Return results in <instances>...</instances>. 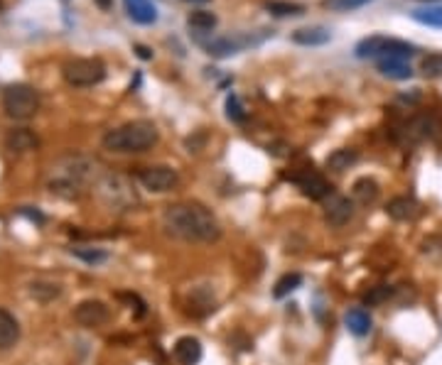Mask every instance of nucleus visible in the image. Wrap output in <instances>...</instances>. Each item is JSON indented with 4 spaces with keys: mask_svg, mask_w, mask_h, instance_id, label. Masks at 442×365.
I'll list each match as a JSON object with an SVG mask.
<instances>
[{
    "mask_svg": "<svg viewBox=\"0 0 442 365\" xmlns=\"http://www.w3.org/2000/svg\"><path fill=\"white\" fill-rule=\"evenodd\" d=\"M168 233L192 243H212L221 236V228L209 208L202 203H175L163 216Z\"/></svg>",
    "mask_w": 442,
    "mask_h": 365,
    "instance_id": "nucleus-1",
    "label": "nucleus"
},
{
    "mask_svg": "<svg viewBox=\"0 0 442 365\" xmlns=\"http://www.w3.org/2000/svg\"><path fill=\"white\" fill-rule=\"evenodd\" d=\"M96 162L86 157H64L57 164H52V174H49V191L59 194V196L74 199L79 196L81 189L96 176Z\"/></svg>",
    "mask_w": 442,
    "mask_h": 365,
    "instance_id": "nucleus-2",
    "label": "nucleus"
},
{
    "mask_svg": "<svg viewBox=\"0 0 442 365\" xmlns=\"http://www.w3.org/2000/svg\"><path fill=\"white\" fill-rule=\"evenodd\" d=\"M160 132L150 120H133L120 128H113L103 135L101 145L108 152L118 154H130V152H145L158 142Z\"/></svg>",
    "mask_w": 442,
    "mask_h": 365,
    "instance_id": "nucleus-3",
    "label": "nucleus"
},
{
    "mask_svg": "<svg viewBox=\"0 0 442 365\" xmlns=\"http://www.w3.org/2000/svg\"><path fill=\"white\" fill-rule=\"evenodd\" d=\"M418 49L413 44L394 40V37H384V35H371L364 37L361 42L354 47V54L359 59H411Z\"/></svg>",
    "mask_w": 442,
    "mask_h": 365,
    "instance_id": "nucleus-4",
    "label": "nucleus"
},
{
    "mask_svg": "<svg viewBox=\"0 0 442 365\" xmlns=\"http://www.w3.org/2000/svg\"><path fill=\"white\" fill-rule=\"evenodd\" d=\"M96 191L101 196V201L113 211H130L133 206H138V194L133 189V184L120 174H103L96 181Z\"/></svg>",
    "mask_w": 442,
    "mask_h": 365,
    "instance_id": "nucleus-5",
    "label": "nucleus"
},
{
    "mask_svg": "<svg viewBox=\"0 0 442 365\" xmlns=\"http://www.w3.org/2000/svg\"><path fill=\"white\" fill-rule=\"evenodd\" d=\"M3 110L13 120H30L40 110V93L27 84H13L3 91Z\"/></svg>",
    "mask_w": 442,
    "mask_h": 365,
    "instance_id": "nucleus-6",
    "label": "nucleus"
},
{
    "mask_svg": "<svg viewBox=\"0 0 442 365\" xmlns=\"http://www.w3.org/2000/svg\"><path fill=\"white\" fill-rule=\"evenodd\" d=\"M62 76L69 86L88 88L106 79V66H103L101 59H69L62 66Z\"/></svg>",
    "mask_w": 442,
    "mask_h": 365,
    "instance_id": "nucleus-7",
    "label": "nucleus"
},
{
    "mask_svg": "<svg viewBox=\"0 0 442 365\" xmlns=\"http://www.w3.org/2000/svg\"><path fill=\"white\" fill-rule=\"evenodd\" d=\"M138 179H140V184L145 186L148 191H155V194L173 191L175 186L180 184V174H177V169L168 167V164H153V167L140 169Z\"/></svg>",
    "mask_w": 442,
    "mask_h": 365,
    "instance_id": "nucleus-8",
    "label": "nucleus"
},
{
    "mask_svg": "<svg viewBox=\"0 0 442 365\" xmlns=\"http://www.w3.org/2000/svg\"><path fill=\"white\" fill-rule=\"evenodd\" d=\"M263 40H256L251 35H229V37H217V40L204 42V49H207L209 57H231V54H239L246 47H253V44H261Z\"/></svg>",
    "mask_w": 442,
    "mask_h": 365,
    "instance_id": "nucleus-9",
    "label": "nucleus"
},
{
    "mask_svg": "<svg viewBox=\"0 0 442 365\" xmlns=\"http://www.w3.org/2000/svg\"><path fill=\"white\" fill-rule=\"evenodd\" d=\"M74 319L86 329H98L110 319V309L101 300H84L74 309Z\"/></svg>",
    "mask_w": 442,
    "mask_h": 365,
    "instance_id": "nucleus-10",
    "label": "nucleus"
},
{
    "mask_svg": "<svg viewBox=\"0 0 442 365\" xmlns=\"http://www.w3.org/2000/svg\"><path fill=\"white\" fill-rule=\"evenodd\" d=\"M354 218V201L349 196H339V194H332L324 203V221L332 228H341Z\"/></svg>",
    "mask_w": 442,
    "mask_h": 365,
    "instance_id": "nucleus-11",
    "label": "nucleus"
},
{
    "mask_svg": "<svg viewBox=\"0 0 442 365\" xmlns=\"http://www.w3.org/2000/svg\"><path fill=\"white\" fill-rule=\"evenodd\" d=\"M292 181L297 184V189L305 194L307 199H312V201H322V199L332 196V184L324 176L314 174V172H305L300 176H292Z\"/></svg>",
    "mask_w": 442,
    "mask_h": 365,
    "instance_id": "nucleus-12",
    "label": "nucleus"
},
{
    "mask_svg": "<svg viewBox=\"0 0 442 365\" xmlns=\"http://www.w3.org/2000/svg\"><path fill=\"white\" fill-rule=\"evenodd\" d=\"M5 147L15 154L30 152V150H37V147H40V137H37L30 128H15L5 135Z\"/></svg>",
    "mask_w": 442,
    "mask_h": 365,
    "instance_id": "nucleus-13",
    "label": "nucleus"
},
{
    "mask_svg": "<svg viewBox=\"0 0 442 365\" xmlns=\"http://www.w3.org/2000/svg\"><path fill=\"white\" fill-rule=\"evenodd\" d=\"M386 213L394 221H413L420 213V203L413 196H396L386 203Z\"/></svg>",
    "mask_w": 442,
    "mask_h": 365,
    "instance_id": "nucleus-14",
    "label": "nucleus"
},
{
    "mask_svg": "<svg viewBox=\"0 0 442 365\" xmlns=\"http://www.w3.org/2000/svg\"><path fill=\"white\" fill-rule=\"evenodd\" d=\"M175 358L180 365H197L202 358V344L195 336H182L175 344Z\"/></svg>",
    "mask_w": 442,
    "mask_h": 365,
    "instance_id": "nucleus-15",
    "label": "nucleus"
},
{
    "mask_svg": "<svg viewBox=\"0 0 442 365\" xmlns=\"http://www.w3.org/2000/svg\"><path fill=\"white\" fill-rule=\"evenodd\" d=\"M20 341V324L10 312L0 309V351H8Z\"/></svg>",
    "mask_w": 442,
    "mask_h": 365,
    "instance_id": "nucleus-16",
    "label": "nucleus"
},
{
    "mask_svg": "<svg viewBox=\"0 0 442 365\" xmlns=\"http://www.w3.org/2000/svg\"><path fill=\"white\" fill-rule=\"evenodd\" d=\"M290 40L300 44V47H322L332 40V35L324 27H300V30L292 32Z\"/></svg>",
    "mask_w": 442,
    "mask_h": 365,
    "instance_id": "nucleus-17",
    "label": "nucleus"
},
{
    "mask_svg": "<svg viewBox=\"0 0 442 365\" xmlns=\"http://www.w3.org/2000/svg\"><path fill=\"white\" fill-rule=\"evenodd\" d=\"M123 3H125V13L138 25H153V22H158V10H155L150 0H123Z\"/></svg>",
    "mask_w": 442,
    "mask_h": 365,
    "instance_id": "nucleus-18",
    "label": "nucleus"
},
{
    "mask_svg": "<svg viewBox=\"0 0 442 365\" xmlns=\"http://www.w3.org/2000/svg\"><path fill=\"white\" fill-rule=\"evenodd\" d=\"M376 69H379L381 76H386V79H396V81H406L413 76V69L406 59H379Z\"/></svg>",
    "mask_w": 442,
    "mask_h": 365,
    "instance_id": "nucleus-19",
    "label": "nucleus"
},
{
    "mask_svg": "<svg viewBox=\"0 0 442 365\" xmlns=\"http://www.w3.org/2000/svg\"><path fill=\"white\" fill-rule=\"evenodd\" d=\"M351 196L356 203L369 206V203H374L376 199H379V184H376V179H371V176H361V179L354 181Z\"/></svg>",
    "mask_w": 442,
    "mask_h": 365,
    "instance_id": "nucleus-20",
    "label": "nucleus"
},
{
    "mask_svg": "<svg viewBox=\"0 0 442 365\" xmlns=\"http://www.w3.org/2000/svg\"><path fill=\"white\" fill-rule=\"evenodd\" d=\"M356 162H359V152L354 147H341V150L332 152L324 164H327L329 172H344V169H349Z\"/></svg>",
    "mask_w": 442,
    "mask_h": 365,
    "instance_id": "nucleus-21",
    "label": "nucleus"
},
{
    "mask_svg": "<svg viewBox=\"0 0 442 365\" xmlns=\"http://www.w3.org/2000/svg\"><path fill=\"white\" fill-rule=\"evenodd\" d=\"M433 130H435V123L430 118H416V120H411V123L406 125L403 135H406L408 142H423V140H428V137L433 135Z\"/></svg>",
    "mask_w": 442,
    "mask_h": 365,
    "instance_id": "nucleus-22",
    "label": "nucleus"
},
{
    "mask_svg": "<svg viewBox=\"0 0 442 365\" xmlns=\"http://www.w3.org/2000/svg\"><path fill=\"white\" fill-rule=\"evenodd\" d=\"M346 329L351 331L354 336H366L369 331H371V317H369V312H364V309H351V312H346Z\"/></svg>",
    "mask_w": 442,
    "mask_h": 365,
    "instance_id": "nucleus-23",
    "label": "nucleus"
},
{
    "mask_svg": "<svg viewBox=\"0 0 442 365\" xmlns=\"http://www.w3.org/2000/svg\"><path fill=\"white\" fill-rule=\"evenodd\" d=\"M30 295L35 297L37 302H52L62 295V287L57 282H49V280H35L30 285Z\"/></svg>",
    "mask_w": 442,
    "mask_h": 365,
    "instance_id": "nucleus-24",
    "label": "nucleus"
},
{
    "mask_svg": "<svg viewBox=\"0 0 442 365\" xmlns=\"http://www.w3.org/2000/svg\"><path fill=\"white\" fill-rule=\"evenodd\" d=\"M217 22V15L209 13V10H195V13L187 15V27L195 32H212Z\"/></svg>",
    "mask_w": 442,
    "mask_h": 365,
    "instance_id": "nucleus-25",
    "label": "nucleus"
},
{
    "mask_svg": "<svg viewBox=\"0 0 442 365\" xmlns=\"http://www.w3.org/2000/svg\"><path fill=\"white\" fill-rule=\"evenodd\" d=\"M265 10L270 15H275V18H295V15L305 13V8L300 3H287V0H268Z\"/></svg>",
    "mask_w": 442,
    "mask_h": 365,
    "instance_id": "nucleus-26",
    "label": "nucleus"
},
{
    "mask_svg": "<svg viewBox=\"0 0 442 365\" xmlns=\"http://www.w3.org/2000/svg\"><path fill=\"white\" fill-rule=\"evenodd\" d=\"M411 18L428 27H442V5H430V8H418L411 13Z\"/></svg>",
    "mask_w": 442,
    "mask_h": 365,
    "instance_id": "nucleus-27",
    "label": "nucleus"
},
{
    "mask_svg": "<svg viewBox=\"0 0 442 365\" xmlns=\"http://www.w3.org/2000/svg\"><path fill=\"white\" fill-rule=\"evenodd\" d=\"M300 285H302V275H297V273L283 275V277L275 282L273 297H275V300H283V297H287V295H290V292H295Z\"/></svg>",
    "mask_w": 442,
    "mask_h": 365,
    "instance_id": "nucleus-28",
    "label": "nucleus"
},
{
    "mask_svg": "<svg viewBox=\"0 0 442 365\" xmlns=\"http://www.w3.org/2000/svg\"><path fill=\"white\" fill-rule=\"evenodd\" d=\"M420 71H423V76H428V79H442V54L433 52L420 59Z\"/></svg>",
    "mask_w": 442,
    "mask_h": 365,
    "instance_id": "nucleus-29",
    "label": "nucleus"
},
{
    "mask_svg": "<svg viewBox=\"0 0 442 365\" xmlns=\"http://www.w3.org/2000/svg\"><path fill=\"white\" fill-rule=\"evenodd\" d=\"M199 307H202V314H209V312H214V297L212 295H207L204 290H197L195 295L190 297V312L195 314V317H199Z\"/></svg>",
    "mask_w": 442,
    "mask_h": 365,
    "instance_id": "nucleus-30",
    "label": "nucleus"
},
{
    "mask_svg": "<svg viewBox=\"0 0 442 365\" xmlns=\"http://www.w3.org/2000/svg\"><path fill=\"white\" fill-rule=\"evenodd\" d=\"M389 300H394V287H389V285H379V287H374L371 292L364 295V304H366V307H376V304H384Z\"/></svg>",
    "mask_w": 442,
    "mask_h": 365,
    "instance_id": "nucleus-31",
    "label": "nucleus"
},
{
    "mask_svg": "<svg viewBox=\"0 0 442 365\" xmlns=\"http://www.w3.org/2000/svg\"><path fill=\"white\" fill-rule=\"evenodd\" d=\"M71 255H76L79 260L88 263V265H96V263H103V260H108V253L106 250H98V248H71Z\"/></svg>",
    "mask_w": 442,
    "mask_h": 365,
    "instance_id": "nucleus-32",
    "label": "nucleus"
},
{
    "mask_svg": "<svg viewBox=\"0 0 442 365\" xmlns=\"http://www.w3.org/2000/svg\"><path fill=\"white\" fill-rule=\"evenodd\" d=\"M226 115H229V120H234V123H243V120H246V110H243L236 93H229V96H226Z\"/></svg>",
    "mask_w": 442,
    "mask_h": 365,
    "instance_id": "nucleus-33",
    "label": "nucleus"
},
{
    "mask_svg": "<svg viewBox=\"0 0 442 365\" xmlns=\"http://www.w3.org/2000/svg\"><path fill=\"white\" fill-rule=\"evenodd\" d=\"M371 0H324V8L334 10V13H349V10L364 8L369 5Z\"/></svg>",
    "mask_w": 442,
    "mask_h": 365,
    "instance_id": "nucleus-34",
    "label": "nucleus"
},
{
    "mask_svg": "<svg viewBox=\"0 0 442 365\" xmlns=\"http://www.w3.org/2000/svg\"><path fill=\"white\" fill-rule=\"evenodd\" d=\"M408 287H411V285H401V287H396V290H394V300H396V302L406 304V302H413V300H416V292H411V295H408Z\"/></svg>",
    "mask_w": 442,
    "mask_h": 365,
    "instance_id": "nucleus-35",
    "label": "nucleus"
},
{
    "mask_svg": "<svg viewBox=\"0 0 442 365\" xmlns=\"http://www.w3.org/2000/svg\"><path fill=\"white\" fill-rule=\"evenodd\" d=\"M398 101H403V103H411V106H413V103H418V101H420V93H418V88H416V91H413V93H401V96H398Z\"/></svg>",
    "mask_w": 442,
    "mask_h": 365,
    "instance_id": "nucleus-36",
    "label": "nucleus"
},
{
    "mask_svg": "<svg viewBox=\"0 0 442 365\" xmlns=\"http://www.w3.org/2000/svg\"><path fill=\"white\" fill-rule=\"evenodd\" d=\"M133 49H135L138 57L145 59V62H148V59H153V52H150V49H148V47H143V44H135V47H133Z\"/></svg>",
    "mask_w": 442,
    "mask_h": 365,
    "instance_id": "nucleus-37",
    "label": "nucleus"
},
{
    "mask_svg": "<svg viewBox=\"0 0 442 365\" xmlns=\"http://www.w3.org/2000/svg\"><path fill=\"white\" fill-rule=\"evenodd\" d=\"M93 3H96L101 10H110V5H113V0H93Z\"/></svg>",
    "mask_w": 442,
    "mask_h": 365,
    "instance_id": "nucleus-38",
    "label": "nucleus"
},
{
    "mask_svg": "<svg viewBox=\"0 0 442 365\" xmlns=\"http://www.w3.org/2000/svg\"><path fill=\"white\" fill-rule=\"evenodd\" d=\"M187 3H209V0H187Z\"/></svg>",
    "mask_w": 442,
    "mask_h": 365,
    "instance_id": "nucleus-39",
    "label": "nucleus"
},
{
    "mask_svg": "<svg viewBox=\"0 0 442 365\" xmlns=\"http://www.w3.org/2000/svg\"><path fill=\"white\" fill-rule=\"evenodd\" d=\"M3 8H5V5H3V0H0V13H3Z\"/></svg>",
    "mask_w": 442,
    "mask_h": 365,
    "instance_id": "nucleus-40",
    "label": "nucleus"
},
{
    "mask_svg": "<svg viewBox=\"0 0 442 365\" xmlns=\"http://www.w3.org/2000/svg\"><path fill=\"white\" fill-rule=\"evenodd\" d=\"M423 3H433V0H423Z\"/></svg>",
    "mask_w": 442,
    "mask_h": 365,
    "instance_id": "nucleus-41",
    "label": "nucleus"
}]
</instances>
